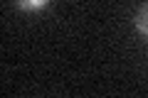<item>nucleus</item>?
Wrapping results in <instances>:
<instances>
[{
    "instance_id": "1",
    "label": "nucleus",
    "mask_w": 148,
    "mask_h": 98,
    "mask_svg": "<svg viewBox=\"0 0 148 98\" xmlns=\"http://www.w3.org/2000/svg\"><path fill=\"white\" fill-rule=\"evenodd\" d=\"M133 25H136V30L141 32L143 37H148V3H143V5L138 7L136 17H133Z\"/></svg>"
},
{
    "instance_id": "2",
    "label": "nucleus",
    "mask_w": 148,
    "mask_h": 98,
    "mask_svg": "<svg viewBox=\"0 0 148 98\" xmlns=\"http://www.w3.org/2000/svg\"><path fill=\"white\" fill-rule=\"evenodd\" d=\"M15 5L25 12H40L49 5V0H15Z\"/></svg>"
}]
</instances>
